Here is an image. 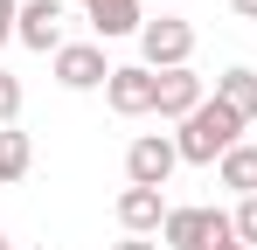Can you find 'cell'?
<instances>
[{
	"instance_id": "9c48e42d",
	"label": "cell",
	"mask_w": 257,
	"mask_h": 250,
	"mask_svg": "<svg viewBox=\"0 0 257 250\" xmlns=\"http://www.w3.org/2000/svg\"><path fill=\"white\" fill-rule=\"evenodd\" d=\"M202 97H209V90H202V77H195V70H160V104H153V111L181 125L188 111H202Z\"/></svg>"
},
{
	"instance_id": "7c38bea8",
	"label": "cell",
	"mask_w": 257,
	"mask_h": 250,
	"mask_svg": "<svg viewBox=\"0 0 257 250\" xmlns=\"http://www.w3.org/2000/svg\"><path fill=\"white\" fill-rule=\"evenodd\" d=\"M215 181L236 188V195H257V139H250V146H229V153L215 160Z\"/></svg>"
},
{
	"instance_id": "5b68a950",
	"label": "cell",
	"mask_w": 257,
	"mask_h": 250,
	"mask_svg": "<svg viewBox=\"0 0 257 250\" xmlns=\"http://www.w3.org/2000/svg\"><path fill=\"white\" fill-rule=\"evenodd\" d=\"M104 97H111V111H118V118H146V111L160 104V77H153L146 63H118L111 83H104Z\"/></svg>"
},
{
	"instance_id": "e0dca14e",
	"label": "cell",
	"mask_w": 257,
	"mask_h": 250,
	"mask_svg": "<svg viewBox=\"0 0 257 250\" xmlns=\"http://www.w3.org/2000/svg\"><path fill=\"white\" fill-rule=\"evenodd\" d=\"M236 7V21H257V0H229Z\"/></svg>"
},
{
	"instance_id": "ba28073f",
	"label": "cell",
	"mask_w": 257,
	"mask_h": 250,
	"mask_svg": "<svg viewBox=\"0 0 257 250\" xmlns=\"http://www.w3.org/2000/svg\"><path fill=\"white\" fill-rule=\"evenodd\" d=\"M209 229H215V208H167L160 250H209Z\"/></svg>"
},
{
	"instance_id": "30bf717a",
	"label": "cell",
	"mask_w": 257,
	"mask_h": 250,
	"mask_svg": "<svg viewBox=\"0 0 257 250\" xmlns=\"http://www.w3.org/2000/svg\"><path fill=\"white\" fill-rule=\"evenodd\" d=\"M90 28H97V42H118V35H139L146 21H139V0H84Z\"/></svg>"
},
{
	"instance_id": "52a82bcc",
	"label": "cell",
	"mask_w": 257,
	"mask_h": 250,
	"mask_svg": "<svg viewBox=\"0 0 257 250\" xmlns=\"http://www.w3.org/2000/svg\"><path fill=\"white\" fill-rule=\"evenodd\" d=\"M160 222H167V195L160 188H125L118 195V229L125 236H160Z\"/></svg>"
},
{
	"instance_id": "ffe728a7",
	"label": "cell",
	"mask_w": 257,
	"mask_h": 250,
	"mask_svg": "<svg viewBox=\"0 0 257 250\" xmlns=\"http://www.w3.org/2000/svg\"><path fill=\"white\" fill-rule=\"evenodd\" d=\"M222 250H250V243H222Z\"/></svg>"
},
{
	"instance_id": "277c9868",
	"label": "cell",
	"mask_w": 257,
	"mask_h": 250,
	"mask_svg": "<svg viewBox=\"0 0 257 250\" xmlns=\"http://www.w3.org/2000/svg\"><path fill=\"white\" fill-rule=\"evenodd\" d=\"M111 70L118 63H104V42H63L49 56V77L63 90H97V83H111Z\"/></svg>"
},
{
	"instance_id": "4fadbf2b",
	"label": "cell",
	"mask_w": 257,
	"mask_h": 250,
	"mask_svg": "<svg viewBox=\"0 0 257 250\" xmlns=\"http://www.w3.org/2000/svg\"><path fill=\"white\" fill-rule=\"evenodd\" d=\"M28 167H35V146H28V132H0V188H14V181H28Z\"/></svg>"
},
{
	"instance_id": "2e32d148",
	"label": "cell",
	"mask_w": 257,
	"mask_h": 250,
	"mask_svg": "<svg viewBox=\"0 0 257 250\" xmlns=\"http://www.w3.org/2000/svg\"><path fill=\"white\" fill-rule=\"evenodd\" d=\"M14 28H21V0H0V49L14 42Z\"/></svg>"
},
{
	"instance_id": "7a4b0ae2",
	"label": "cell",
	"mask_w": 257,
	"mask_h": 250,
	"mask_svg": "<svg viewBox=\"0 0 257 250\" xmlns=\"http://www.w3.org/2000/svg\"><path fill=\"white\" fill-rule=\"evenodd\" d=\"M188 56H195V28L181 21V14H160V21H146L139 28V63L160 77V70H188Z\"/></svg>"
},
{
	"instance_id": "8fae6325",
	"label": "cell",
	"mask_w": 257,
	"mask_h": 250,
	"mask_svg": "<svg viewBox=\"0 0 257 250\" xmlns=\"http://www.w3.org/2000/svg\"><path fill=\"white\" fill-rule=\"evenodd\" d=\"M215 97H222V104H229L243 125H257V70H250V63L222 70V77H215Z\"/></svg>"
},
{
	"instance_id": "9a60e30c",
	"label": "cell",
	"mask_w": 257,
	"mask_h": 250,
	"mask_svg": "<svg viewBox=\"0 0 257 250\" xmlns=\"http://www.w3.org/2000/svg\"><path fill=\"white\" fill-rule=\"evenodd\" d=\"M229 215H236V243H250V250H257V195H243Z\"/></svg>"
},
{
	"instance_id": "3957f363",
	"label": "cell",
	"mask_w": 257,
	"mask_h": 250,
	"mask_svg": "<svg viewBox=\"0 0 257 250\" xmlns=\"http://www.w3.org/2000/svg\"><path fill=\"white\" fill-rule=\"evenodd\" d=\"M174 167H181L174 132H139V139L125 146V188H167Z\"/></svg>"
},
{
	"instance_id": "8992f818",
	"label": "cell",
	"mask_w": 257,
	"mask_h": 250,
	"mask_svg": "<svg viewBox=\"0 0 257 250\" xmlns=\"http://www.w3.org/2000/svg\"><path fill=\"white\" fill-rule=\"evenodd\" d=\"M21 49L35 56H56L63 49V0H21V28H14Z\"/></svg>"
},
{
	"instance_id": "5bb4252c",
	"label": "cell",
	"mask_w": 257,
	"mask_h": 250,
	"mask_svg": "<svg viewBox=\"0 0 257 250\" xmlns=\"http://www.w3.org/2000/svg\"><path fill=\"white\" fill-rule=\"evenodd\" d=\"M14 118H21V77H7V70H0V132H7Z\"/></svg>"
},
{
	"instance_id": "44dd1931",
	"label": "cell",
	"mask_w": 257,
	"mask_h": 250,
	"mask_svg": "<svg viewBox=\"0 0 257 250\" xmlns=\"http://www.w3.org/2000/svg\"><path fill=\"white\" fill-rule=\"evenodd\" d=\"M250 132H257V125H250Z\"/></svg>"
},
{
	"instance_id": "ac0fdd59",
	"label": "cell",
	"mask_w": 257,
	"mask_h": 250,
	"mask_svg": "<svg viewBox=\"0 0 257 250\" xmlns=\"http://www.w3.org/2000/svg\"><path fill=\"white\" fill-rule=\"evenodd\" d=\"M111 250H160V243H146V236H125V243H111Z\"/></svg>"
},
{
	"instance_id": "d6986e66",
	"label": "cell",
	"mask_w": 257,
	"mask_h": 250,
	"mask_svg": "<svg viewBox=\"0 0 257 250\" xmlns=\"http://www.w3.org/2000/svg\"><path fill=\"white\" fill-rule=\"evenodd\" d=\"M0 250H14V236H7V229H0Z\"/></svg>"
},
{
	"instance_id": "6da1fadb",
	"label": "cell",
	"mask_w": 257,
	"mask_h": 250,
	"mask_svg": "<svg viewBox=\"0 0 257 250\" xmlns=\"http://www.w3.org/2000/svg\"><path fill=\"white\" fill-rule=\"evenodd\" d=\"M243 132H250V125L236 118L222 97H202V111H188V118H181L174 146H181V160H188V167H215L229 146H243Z\"/></svg>"
}]
</instances>
